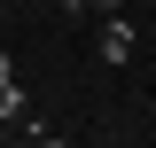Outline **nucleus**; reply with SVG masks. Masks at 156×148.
<instances>
[{
	"mask_svg": "<svg viewBox=\"0 0 156 148\" xmlns=\"http://www.w3.org/2000/svg\"><path fill=\"white\" fill-rule=\"evenodd\" d=\"M62 8H70V0H62Z\"/></svg>",
	"mask_w": 156,
	"mask_h": 148,
	"instance_id": "nucleus-4",
	"label": "nucleus"
},
{
	"mask_svg": "<svg viewBox=\"0 0 156 148\" xmlns=\"http://www.w3.org/2000/svg\"><path fill=\"white\" fill-rule=\"evenodd\" d=\"M0 125H23V86H16V62L0 55Z\"/></svg>",
	"mask_w": 156,
	"mask_h": 148,
	"instance_id": "nucleus-2",
	"label": "nucleus"
},
{
	"mask_svg": "<svg viewBox=\"0 0 156 148\" xmlns=\"http://www.w3.org/2000/svg\"><path fill=\"white\" fill-rule=\"evenodd\" d=\"M86 8V16H117V0H70V16Z\"/></svg>",
	"mask_w": 156,
	"mask_h": 148,
	"instance_id": "nucleus-3",
	"label": "nucleus"
},
{
	"mask_svg": "<svg viewBox=\"0 0 156 148\" xmlns=\"http://www.w3.org/2000/svg\"><path fill=\"white\" fill-rule=\"evenodd\" d=\"M133 47H140V31L125 16H101V62H133Z\"/></svg>",
	"mask_w": 156,
	"mask_h": 148,
	"instance_id": "nucleus-1",
	"label": "nucleus"
}]
</instances>
